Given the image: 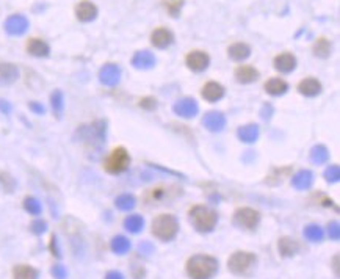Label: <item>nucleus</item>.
Here are the masks:
<instances>
[{
  "label": "nucleus",
  "instance_id": "5701e85b",
  "mask_svg": "<svg viewBox=\"0 0 340 279\" xmlns=\"http://www.w3.org/2000/svg\"><path fill=\"white\" fill-rule=\"evenodd\" d=\"M19 77V69L13 63H7L2 61L0 63V85H11L17 80Z\"/></svg>",
  "mask_w": 340,
  "mask_h": 279
},
{
  "label": "nucleus",
  "instance_id": "a18cd8bd",
  "mask_svg": "<svg viewBox=\"0 0 340 279\" xmlns=\"http://www.w3.org/2000/svg\"><path fill=\"white\" fill-rule=\"evenodd\" d=\"M140 107L141 108H144V110H156L157 108V99L156 98H150V96H147V98H143L141 101H140Z\"/></svg>",
  "mask_w": 340,
  "mask_h": 279
},
{
  "label": "nucleus",
  "instance_id": "c756f323",
  "mask_svg": "<svg viewBox=\"0 0 340 279\" xmlns=\"http://www.w3.org/2000/svg\"><path fill=\"white\" fill-rule=\"evenodd\" d=\"M259 127L256 124H248V126H241L237 132L238 138L243 141V143H254L257 138H259Z\"/></svg>",
  "mask_w": 340,
  "mask_h": 279
},
{
  "label": "nucleus",
  "instance_id": "7c9ffc66",
  "mask_svg": "<svg viewBox=\"0 0 340 279\" xmlns=\"http://www.w3.org/2000/svg\"><path fill=\"white\" fill-rule=\"evenodd\" d=\"M332 52V44L328 38L322 36L318 38L314 46H312V53L317 57V58H328Z\"/></svg>",
  "mask_w": 340,
  "mask_h": 279
},
{
  "label": "nucleus",
  "instance_id": "58836bf2",
  "mask_svg": "<svg viewBox=\"0 0 340 279\" xmlns=\"http://www.w3.org/2000/svg\"><path fill=\"white\" fill-rule=\"evenodd\" d=\"M163 4V8L166 10V13L171 16V17H177L183 8V4L185 0H162Z\"/></svg>",
  "mask_w": 340,
  "mask_h": 279
},
{
  "label": "nucleus",
  "instance_id": "c85d7f7f",
  "mask_svg": "<svg viewBox=\"0 0 340 279\" xmlns=\"http://www.w3.org/2000/svg\"><path fill=\"white\" fill-rule=\"evenodd\" d=\"M13 279H38V270L32 265L19 264L13 268Z\"/></svg>",
  "mask_w": 340,
  "mask_h": 279
},
{
  "label": "nucleus",
  "instance_id": "de8ad7c7",
  "mask_svg": "<svg viewBox=\"0 0 340 279\" xmlns=\"http://www.w3.org/2000/svg\"><path fill=\"white\" fill-rule=\"evenodd\" d=\"M132 276H134V279H144V276H146L144 267L143 265H135L134 270H132Z\"/></svg>",
  "mask_w": 340,
  "mask_h": 279
},
{
  "label": "nucleus",
  "instance_id": "f03ea898",
  "mask_svg": "<svg viewBox=\"0 0 340 279\" xmlns=\"http://www.w3.org/2000/svg\"><path fill=\"white\" fill-rule=\"evenodd\" d=\"M75 138L89 149H99L107 138V122L101 119L80 126L75 132Z\"/></svg>",
  "mask_w": 340,
  "mask_h": 279
},
{
  "label": "nucleus",
  "instance_id": "f8f14e48",
  "mask_svg": "<svg viewBox=\"0 0 340 279\" xmlns=\"http://www.w3.org/2000/svg\"><path fill=\"white\" fill-rule=\"evenodd\" d=\"M74 13H75V17L80 22H91V21H95L98 17L99 10L95 4L91 2V0H80L74 8Z\"/></svg>",
  "mask_w": 340,
  "mask_h": 279
},
{
  "label": "nucleus",
  "instance_id": "ddd939ff",
  "mask_svg": "<svg viewBox=\"0 0 340 279\" xmlns=\"http://www.w3.org/2000/svg\"><path fill=\"white\" fill-rule=\"evenodd\" d=\"M174 43V33L166 27H157L150 33V44L157 49H166Z\"/></svg>",
  "mask_w": 340,
  "mask_h": 279
},
{
  "label": "nucleus",
  "instance_id": "bb28decb",
  "mask_svg": "<svg viewBox=\"0 0 340 279\" xmlns=\"http://www.w3.org/2000/svg\"><path fill=\"white\" fill-rule=\"evenodd\" d=\"M228 55L234 61H243L251 55V47L246 43H234L228 47Z\"/></svg>",
  "mask_w": 340,
  "mask_h": 279
},
{
  "label": "nucleus",
  "instance_id": "72a5a7b5",
  "mask_svg": "<svg viewBox=\"0 0 340 279\" xmlns=\"http://www.w3.org/2000/svg\"><path fill=\"white\" fill-rule=\"evenodd\" d=\"M304 237L312 241V243H317V241H322L323 237H325V231L318 226V225H309L304 228Z\"/></svg>",
  "mask_w": 340,
  "mask_h": 279
},
{
  "label": "nucleus",
  "instance_id": "a19ab883",
  "mask_svg": "<svg viewBox=\"0 0 340 279\" xmlns=\"http://www.w3.org/2000/svg\"><path fill=\"white\" fill-rule=\"evenodd\" d=\"M30 231L35 235H43L47 231V223L44 220H35L32 225H30Z\"/></svg>",
  "mask_w": 340,
  "mask_h": 279
},
{
  "label": "nucleus",
  "instance_id": "09e8293b",
  "mask_svg": "<svg viewBox=\"0 0 340 279\" xmlns=\"http://www.w3.org/2000/svg\"><path fill=\"white\" fill-rule=\"evenodd\" d=\"M271 115H273V107H271L270 104H265V105L262 107V110H260V116H262L263 119H270Z\"/></svg>",
  "mask_w": 340,
  "mask_h": 279
},
{
  "label": "nucleus",
  "instance_id": "b1692460",
  "mask_svg": "<svg viewBox=\"0 0 340 279\" xmlns=\"http://www.w3.org/2000/svg\"><path fill=\"white\" fill-rule=\"evenodd\" d=\"M277 250L282 257H293L299 251V243L292 237H281L277 241Z\"/></svg>",
  "mask_w": 340,
  "mask_h": 279
},
{
  "label": "nucleus",
  "instance_id": "f704fd0d",
  "mask_svg": "<svg viewBox=\"0 0 340 279\" xmlns=\"http://www.w3.org/2000/svg\"><path fill=\"white\" fill-rule=\"evenodd\" d=\"M329 159V152L326 149V146L323 144H318V146H314L312 151H311V160L317 165H322V163H326Z\"/></svg>",
  "mask_w": 340,
  "mask_h": 279
},
{
  "label": "nucleus",
  "instance_id": "20e7f679",
  "mask_svg": "<svg viewBox=\"0 0 340 279\" xmlns=\"http://www.w3.org/2000/svg\"><path fill=\"white\" fill-rule=\"evenodd\" d=\"M150 232L162 241H171L179 232V221L171 213H160L152 220Z\"/></svg>",
  "mask_w": 340,
  "mask_h": 279
},
{
  "label": "nucleus",
  "instance_id": "37998d69",
  "mask_svg": "<svg viewBox=\"0 0 340 279\" xmlns=\"http://www.w3.org/2000/svg\"><path fill=\"white\" fill-rule=\"evenodd\" d=\"M50 273H52V276H53L55 279H66V277H68V270H66L63 265H60V264H55V265L50 268Z\"/></svg>",
  "mask_w": 340,
  "mask_h": 279
},
{
  "label": "nucleus",
  "instance_id": "cd10ccee",
  "mask_svg": "<svg viewBox=\"0 0 340 279\" xmlns=\"http://www.w3.org/2000/svg\"><path fill=\"white\" fill-rule=\"evenodd\" d=\"M110 248L115 254H119V256H124L130 251V240L124 235H116L111 238L110 241Z\"/></svg>",
  "mask_w": 340,
  "mask_h": 279
},
{
  "label": "nucleus",
  "instance_id": "1a4fd4ad",
  "mask_svg": "<svg viewBox=\"0 0 340 279\" xmlns=\"http://www.w3.org/2000/svg\"><path fill=\"white\" fill-rule=\"evenodd\" d=\"M185 65L193 72H202L210 65V57L204 50H192L185 57Z\"/></svg>",
  "mask_w": 340,
  "mask_h": 279
},
{
  "label": "nucleus",
  "instance_id": "79ce46f5",
  "mask_svg": "<svg viewBox=\"0 0 340 279\" xmlns=\"http://www.w3.org/2000/svg\"><path fill=\"white\" fill-rule=\"evenodd\" d=\"M328 235L334 241L340 240V225H338V221H331L328 225Z\"/></svg>",
  "mask_w": 340,
  "mask_h": 279
},
{
  "label": "nucleus",
  "instance_id": "aec40b11",
  "mask_svg": "<svg viewBox=\"0 0 340 279\" xmlns=\"http://www.w3.org/2000/svg\"><path fill=\"white\" fill-rule=\"evenodd\" d=\"M156 57L149 50H138L132 57V66L137 69H150L156 66Z\"/></svg>",
  "mask_w": 340,
  "mask_h": 279
},
{
  "label": "nucleus",
  "instance_id": "f3484780",
  "mask_svg": "<svg viewBox=\"0 0 340 279\" xmlns=\"http://www.w3.org/2000/svg\"><path fill=\"white\" fill-rule=\"evenodd\" d=\"M25 49L28 55L36 58H44L50 53V46L43 38H30L25 44Z\"/></svg>",
  "mask_w": 340,
  "mask_h": 279
},
{
  "label": "nucleus",
  "instance_id": "c9c22d12",
  "mask_svg": "<svg viewBox=\"0 0 340 279\" xmlns=\"http://www.w3.org/2000/svg\"><path fill=\"white\" fill-rule=\"evenodd\" d=\"M50 105H52V110H53V113L56 115V118H61L65 102H63V92H61L60 89H55L52 95H50Z\"/></svg>",
  "mask_w": 340,
  "mask_h": 279
},
{
  "label": "nucleus",
  "instance_id": "412c9836",
  "mask_svg": "<svg viewBox=\"0 0 340 279\" xmlns=\"http://www.w3.org/2000/svg\"><path fill=\"white\" fill-rule=\"evenodd\" d=\"M234 76H235V80L238 83L246 85V83H253L259 79V71L251 65H240V66L235 68Z\"/></svg>",
  "mask_w": 340,
  "mask_h": 279
},
{
  "label": "nucleus",
  "instance_id": "0eeeda50",
  "mask_svg": "<svg viewBox=\"0 0 340 279\" xmlns=\"http://www.w3.org/2000/svg\"><path fill=\"white\" fill-rule=\"evenodd\" d=\"M260 221V213L251 207H240L235 210L232 223L240 228V229H246V231H254L257 228Z\"/></svg>",
  "mask_w": 340,
  "mask_h": 279
},
{
  "label": "nucleus",
  "instance_id": "473e14b6",
  "mask_svg": "<svg viewBox=\"0 0 340 279\" xmlns=\"http://www.w3.org/2000/svg\"><path fill=\"white\" fill-rule=\"evenodd\" d=\"M115 206H116V209H119L122 212H129L137 206V199H135L134 195L124 193V195H121L115 199Z\"/></svg>",
  "mask_w": 340,
  "mask_h": 279
},
{
  "label": "nucleus",
  "instance_id": "7ed1b4c3",
  "mask_svg": "<svg viewBox=\"0 0 340 279\" xmlns=\"http://www.w3.org/2000/svg\"><path fill=\"white\" fill-rule=\"evenodd\" d=\"M188 216H190V223L193 225V228L201 234L212 232L216 223H218V215H216V212L201 204L193 206L188 212Z\"/></svg>",
  "mask_w": 340,
  "mask_h": 279
},
{
  "label": "nucleus",
  "instance_id": "603ef678",
  "mask_svg": "<svg viewBox=\"0 0 340 279\" xmlns=\"http://www.w3.org/2000/svg\"><path fill=\"white\" fill-rule=\"evenodd\" d=\"M332 268H334L335 276L338 277V276H340V273H338V254H335V256L332 257Z\"/></svg>",
  "mask_w": 340,
  "mask_h": 279
},
{
  "label": "nucleus",
  "instance_id": "9b49d317",
  "mask_svg": "<svg viewBox=\"0 0 340 279\" xmlns=\"http://www.w3.org/2000/svg\"><path fill=\"white\" fill-rule=\"evenodd\" d=\"M179 195H182V189L179 190L177 187H156V189H150L144 195V201L156 204V202H162L165 199H173Z\"/></svg>",
  "mask_w": 340,
  "mask_h": 279
},
{
  "label": "nucleus",
  "instance_id": "864d4df0",
  "mask_svg": "<svg viewBox=\"0 0 340 279\" xmlns=\"http://www.w3.org/2000/svg\"><path fill=\"white\" fill-rule=\"evenodd\" d=\"M0 110H2L4 113H7V115H8V113H10V110H11V105H10L7 101H4V99H2V101H0Z\"/></svg>",
  "mask_w": 340,
  "mask_h": 279
},
{
  "label": "nucleus",
  "instance_id": "3c124183",
  "mask_svg": "<svg viewBox=\"0 0 340 279\" xmlns=\"http://www.w3.org/2000/svg\"><path fill=\"white\" fill-rule=\"evenodd\" d=\"M105 279H124V276H122V273L116 271V270H111L105 274Z\"/></svg>",
  "mask_w": 340,
  "mask_h": 279
},
{
  "label": "nucleus",
  "instance_id": "8fccbe9b",
  "mask_svg": "<svg viewBox=\"0 0 340 279\" xmlns=\"http://www.w3.org/2000/svg\"><path fill=\"white\" fill-rule=\"evenodd\" d=\"M28 107H30V110L35 111V113H38V115H43V113L46 111V108H44L41 104H38V102H30Z\"/></svg>",
  "mask_w": 340,
  "mask_h": 279
},
{
  "label": "nucleus",
  "instance_id": "393cba45",
  "mask_svg": "<svg viewBox=\"0 0 340 279\" xmlns=\"http://www.w3.org/2000/svg\"><path fill=\"white\" fill-rule=\"evenodd\" d=\"M263 88L271 96H281V95H286L287 92L289 83L286 80H282L281 77H271L265 82Z\"/></svg>",
  "mask_w": 340,
  "mask_h": 279
},
{
  "label": "nucleus",
  "instance_id": "c03bdc74",
  "mask_svg": "<svg viewBox=\"0 0 340 279\" xmlns=\"http://www.w3.org/2000/svg\"><path fill=\"white\" fill-rule=\"evenodd\" d=\"M49 250H50V253H52V256H53V257H56V259H60V257H61V251H60L58 240H56V235H55V234H52V235H50Z\"/></svg>",
  "mask_w": 340,
  "mask_h": 279
},
{
  "label": "nucleus",
  "instance_id": "2f4dec72",
  "mask_svg": "<svg viewBox=\"0 0 340 279\" xmlns=\"http://www.w3.org/2000/svg\"><path fill=\"white\" fill-rule=\"evenodd\" d=\"M124 228L130 232V234H138L143 231L144 228V220L141 215H129L124 220Z\"/></svg>",
  "mask_w": 340,
  "mask_h": 279
},
{
  "label": "nucleus",
  "instance_id": "ea45409f",
  "mask_svg": "<svg viewBox=\"0 0 340 279\" xmlns=\"http://www.w3.org/2000/svg\"><path fill=\"white\" fill-rule=\"evenodd\" d=\"M325 179L326 182L329 183H334V182H338L340 180V168L337 165H331L325 170Z\"/></svg>",
  "mask_w": 340,
  "mask_h": 279
},
{
  "label": "nucleus",
  "instance_id": "4be33fe9",
  "mask_svg": "<svg viewBox=\"0 0 340 279\" xmlns=\"http://www.w3.org/2000/svg\"><path fill=\"white\" fill-rule=\"evenodd\" d=\"M298 91L301 92L303 96L314 98V96H317L322 92V83L314 77H307V79H304L298 83Z\"/></svg>",
  "mask_w": 340,
  "mask_h": 279
},
{
  "label": "nucleus",
  "instance_id": "2eb2a0df",
  "mask_svg": "<svg viewBox=\"0 0 340 279\" xmlns=\"http://www.w3.org/2000/svg\"><path fill=\"white\" fill-rule=\"evenodd\" d=\"M273 66L276 71H279L282 74H289L296 68V57L290 52H282L274 57Z\"/></svg>",
  "mask_w": 340,
  "mask_h": 279
},
{
  "label": "nucleus",
  "instance_id": "49530a36",
  "mask_svg": "<svg viewBox=\"0 0 340 279\" xmlns=\"http://www.w3.org/2000/svg\"><path fill=\"white\" fill-rule=\"evenodd\" d=\"M138 253H141L144 256H150L154 253V245L150 241H141L138 245Z\"/></svg>",
  "mask_w": 340,
  "mask_h": 279
},
{
  "label": "nucleus",
  "instance_id": "6e6552de",
  "mask_svg": "<svg viewBox=\"0 0 340 279\" xmlns=\"http://www.w3.org/2000/svg\"><path fill=\"white\" fill-rule=\"evenodd\" d=\"M65 232L69 235L71 238V245L74 254H82L83 253V238H82V223H79L77 220L68 216L65 221Z\"/></svg>",
  "mask_w": 340,
  "mask_h": 279
},
{
  "label": "nucleus",
  "instance_id": "a211bd4d",
  "mask_svg": "<svg viewBox=\"0 0 340 279\" xmlns=\"http://www.w3.org/2000/svg\"><path fill=\"white\" fill-rule=\"evenodd\" d=\"M202 124H204V127L210 132H220L226 126V118L220 111H209V113H205Z\"/></svg>",
  "mask_w": 340,
  "mask_h": 279
},
{
  "label": "nucleus",
  "instance_id": "e433bc0d",
  "mask_svg": "<svg viewBox=\"0 0 340 279\" xmlns=\"http://www.w3.org/2000/svg\"><path fill=\"white\" fill-rule=\"evenodd\" d=\"M0 190L5 193H13L16 190V179L10 173H0Z\"/></svg>",
  "mask_w": 340,
  "mask_h": 279
},
{
  "label": "nucleus",
  "instance_id": "dca6fc26",
  "mask_svg": "<svg viewBox=\"0 0 340 279\" xmlns=\"http://www.w3.org/2000/svg\"><path fill=\"white\" fill-rule=\"evenodd\" d=\"M173 110L176 115H179L180 118H193L198 115L199 111V107H198V102L192 98H185V99H180L177 101L174 105H173Z\"/></svg>",
  "mask_w": 340,
  "mask_h": 279
},
{
  "label": "nucleus",
  "instance_id": "39448f33",
  "mask_svg": "<svg viewBox=\"0 0 340 279\" xmlns=\"http://www.w3.org/2000/svg\"><path fill=\"white\" fill-rule=\"evenodd\" d=\"M257 265V256L250 251H235L228 259V268L237 276H248Z\"/></svg>",
  "mask_w": 340,
  "mask_h": 279
},
{
  "label": "nucleus",
  "instance_id": "6ab92c4d",
  "mask_svg": "<svg viewBox=\"0 0 340 279\" xmlns=\"http://www.w3.org/2000/svg\"><path fill=\"white\" fill-rule=\"evenodd\" d=\"M201 96L209 102H216L224 96V86L218 82H207L201 89Z\"/></svg>",
  "mask_w": 340,
  "mask_h": 279
},
{
  "label": "nucleus",
  "instance_id": "4468645a",
  "mask_svg": "<svg viewBox=\"0 0 340 279\" xmlns=\"http://www.w3.org/2000/svg\"><path fill=\"white\" fill-rule=\"evenodd\" d=\"M121 79V69L115 63H105L99 71V80L105 86H115L119 83Z\"/></svg>",
  "mask_w": 340,
  "mask_h": 279
},
{
  "label": "nucleus",
  "instance_id": "423d86ee",
  "mask_svg": "<svg viewBox=\"0 0 340 279\" xmlns=\"http://www.w3.org/2000/svg\"><path fill=\"white\" fill-rule=\"evenodd\" d=\"M130 165V156L126 147H115L104 162V168L110 174H121L127 171Z\"/></svg>",
  "mask_w": 340,
  "mask_h": 279
},
{
  "label": "nucleus",
  "instance_id": "f257e3e1",
  "mask_svg": "<svg viewBox=\"0 0 340 279\" xmlns=\"http://www.w3.org/2000/svg\"><path fill=\"white\" fill-rule=\"evenodd\" d=\"M185 270L192 279H212L218 273V261L209 254H195L188 259Z\"/></svg>",
  "mask_w": 340,
  "mask_h": 279
},
{
  "label": "nucleus",
  "instance_id": "a878e982",
  "mask_svg": "<svg viewBox=\"0 0 340 279\" xmlns=\"http://www.w3.org/2000/svg\"><path fill=\"white\" fill-rule=\"evenodd\" d=\"M292 183L296 190H307L312 187L314 183V174L309 170H301L292 177Z\"/></svg>",
  "mask_w": 340,
  "mask_h": 279
},
{
  "label": "nucleus",
  "instance_id": "4c0bfd02",
  "mask_svg": "<svg viewBox=\"0 0 340 279\" xmlns=\"http://www.w3.org/2000/svg\"><path fill=\"white\" fill-rule=\"evenodd\" d=\"M22 206H24L25 212H28L30 215H41V212H43V206L35 196H25Z\"/></svg>",
  "mask_w": 340,
  "mask_h": 279
},
{
  "label": "nucleus",
  "instance_id": "9d476101",
  "mask_svg": "<svg viewBox=\"0 0 340 279\" xmlns=\"http://www.w3.org/2000/svg\"><path fill=\"white\" fill-rule=\"evenodd\" d=\"M28 25H30V22L24 14H11L7 17L4 28H5V32L11 36H21L28 30Z\"/></svg>",
  "mask_w": 340,
  "mask_h": 279
}]
</instances>
